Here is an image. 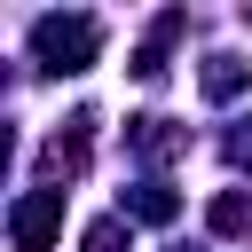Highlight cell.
<instances>
[{
	"label": "cell",
	"instance_id": "1",
	"mask_svg": "<svg viewBox=\"0 0 252 252\" xmlns=\"http://www.w3.org/2000/svg\"><path fill=\"white\" fill-rule=\"evenodd\" d=\"M32 55H39L47 79H71V71H87L102 55V24L94 16H39L32 24Z\"/></svg>",
	"mask_w": 252,
	"mask_h": 252
},
{
	"label": "cell",
	"instance_id": "4",
	"mask_svg": "<svg viewBox=\"0 0 252 252\" xmlns=\"http://www.w3.org/2000/svg\"><path fill=\"white\" fill-rule=\"evenodd\" d=\"M118 213H126V220H150V228H165V220H181V197H173L165 181H134V189L118 197Z\"/></svg>",
	"mask_w": 252,
	"mask_h": 252
},
{
	"label": "cell",
	"instance_id": "6",
	"mask_svg": "<svg viewBox=\"0 0 252 252\" xmlns=\"http://www.w3.org/2000/svg\"><path fill=\"white\" fill-rule=\"evenodd\" d=\"M205 220H213V236H252V197L244 189H220Z\"/></svg>",
	"mask_w": 252,
	"mask_h": 252
},
{
	"label": "cell",
	"instance_id": "5",
	"mask_svg": "<svg viewBox=\"0 0 252 252\" xmlns=\"http://www.w3.org/2000/svg\"><path fill=\"white\" fill-rule=\"evenodd\" d=\"M252 87V63L244 55H213L205 63V102H228V94H244Z\"/></svg>",
	"mask_w": 252,
	"mask_h": 252
},
{
	"label": "cell",
	"instance_id": "3",
	"mask_svg": "<svg viewBox=\"0 0 252 252\" xmlns=\"http://www.w3.org/2000/svg\"><path fill=\"white\" fill-rule=\"evenodd\" d=\"M87 150H94V110H79L47 150H39V173H47V189H63V181H79L87 173Z\"/></svg>",
	"mask_w": 252,
	"mask_h": 252
},
{
	"label": "cell",
	"instance_id": "8",
	"mask_svg": "<svg viewBox=\"0 0 252 252\" xmlns=\"http://www.w3.org/2000/svg\"><path fill=\"white\" fill-rule=\"evenodd\" d=\"M228 158H236V165H244V173H252V118H244V126H236V134H228Z\"/></svg>",
	"mask_w": 252,
	"mask_h": 252
},
{
	"label": "cell",
	"instance_id": "7",
	"mask_svg": "<svg viewBox=\"0 0 252 252\" xmlns=\"http://www.w3.org/2000/svg\"><path fill=\"white\" fill-rule=\"evenodd\" d=\"M79 252H134V228H126V213H110V220H94V228L79 236Z\"/></svg>",
	"mask_w": 252,
	"mask_h": 252
},
{
	"label": "cell",
	"instance_id": "2",
	"mask_svg": "<svg viewBox=\"0 0 252 252\" xmlns=\"http://www.w3.org/2000/svg\"><path fill=\"white\" fill-rule=\"evenodd\" d=\"M55 236H63V189L39 181V189L16 197V213H8V244H16V252H47Z\"/></svg>",
	"mask_w": 252,
	"mask_h": 252
}]
</instances>
